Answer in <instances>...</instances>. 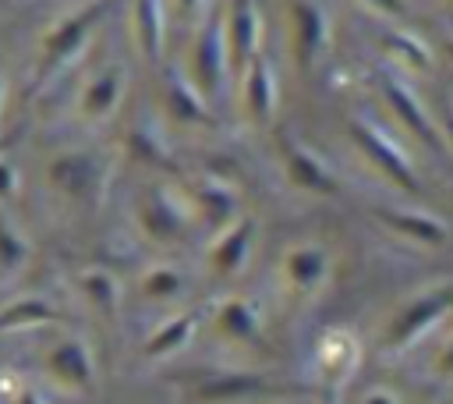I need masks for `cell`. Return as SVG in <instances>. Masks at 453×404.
<instances>
[{
  "mask_svg": "<svg viewBox=\"0 0 453 404\" xmlns=\"http://www.w3.org/2000/svg\"><path fill=\"white\" fill-rule=\"evenodd\" d=\"M110 181V159L92 149H64L46 163V184L74 206H96Z\"/></svg>",
  "mask_w": 453,
  "mask_h": 404,
  "instance_id": "obj_1",
  "label": "cell"
},
{
  "mask_svg": "<svg viewBox=\"0 0 453 404\" xmlns=\"http://www.w3.org/2000/svg\"><path fill=\"white\" fill-rule=\"evenodd\" d=\"M449 312H453V280L435 284V287H425L421 294H414L411 301H403V305L389 315V322H386L382 333H379L382 351L396 354V351L411 347L414 340H421V337H425L439 319H446Z\"/></svg>",
  "mask_w": 453,
  "mask_h": 404,
  "instance_id": "obj_2",
  "label": "cell"
},
{
  "mask_svg": "<svg viewBox=\"0 0 453 404\" xmlns=\"http://www.w3.org/2000/svg\"><path fill=\"white\" fill-rule=\"evenodd\" d=\"M103 4H85L71 14H64L39 43V60H35V82H53L71 60L81 57V50L88 46L96 25L103 21Z\"/></svg>",
  "mask_w": 453,
  "mask_h": 404,
  "instance_id": "obj_3",
  "label": "cell"
},
{
  "mask_svg": "<svg viewBox=\"0 0 453 404\" xmlns=\"http://www.w3.org/2000/svg\"><path fill=\"white\" fill-rule=\"evenodd\" d=\"M191 220H195L191 206H188L184 191H177V188L156 184V188H145L134 198V227H138L142 237H149L159 248L180 245Z\"/></svg>",
  "mask_w": 453,
  "mask_h": 404,
  "instance_id": "obj_4",
  "label": "cell"
},
{
  "mask_svg": "<svg viewBox=\"0 0 453 404\" xmlns=\"http://www.w3.org/2000/svg\"><path fill=\"white\" fill-rule=\"evenodd\" d=\"M42 376L50 386H57L60 393L71 397H85L96 390L99 369H96V354L92 344L81 333H64L57 337L46 351H42Z\"/></svg>",
  "mask_w": 453,
  "mask_h": 404,
  "instance_id": "obj_5",
  "label": "cell"
},
{
  "mask_svg": "<svg viewBox=\"0 0 453 404\" xmlns=\"http://www.w3.org/2000/svg\"><path fill=\"white\" fill-rule=\"evenodd\" d=\"M329 269H333V259L322 245L297 241V245H287L283 255L276 259V287L294 301H311L329 284Z\"/></svg>",
  "mask_w": 453,
  "mask_h": 404,
  "instance_id": "obj_6",
  "label": "cell"
},
{
  "mask_svg": "<svg viewBox=\"0 0 453 404\" xmlns=\"http://www.w3.org/2000/svg\"><path fill=\"white\" fill-rule=\"evenodd\" d=\"M350 138H354V145L361 149V156H365L375 170H382V177H389L393 184H400V188H407V191H418V188H421L411 156L400 149V142H396L382 124H375L372 117H350Z\"/></svg>",
  "mask_w": 453,
  "mask_h": 404,
  "instance_id": "obj_7",
  "label": "cell"
},
{
  "mask_svg": "<svg viewBox=\"0 0 453 404\" xmlns=\"http://www.w3.org/2000/svg\"><path fill=\"white\" fill-rule=\"evenodd\" d=\"M255 241H258V223L251 216H237L234 223L212 230L209 248H205V269L212 280H234L248 269L251 255H255Z\"/></svg>",
  "mask_w": 453,
  "mask_h": 404,
  "instance_id": "obj_8",
  "label": "cell"
},
{
  "mask_svg": "<svg viewBox=\"0 0 453 404\" xmlns=\"http://www.w3.org/2000/svg\"><path fill=\"white\" fill-rule=\"evenodd\" d=\"M379 85H382V99L389 103V110L396 113V120H400L425 149H432V152L446 149V145H442V135H439V124L432 120V113L425 110L421 96L411 89V82H407L403 74L382 71V74H379Z\"/></svg>",
  "mask_w": 453,
  "mask_h": 404,
  "instance_id": "obj_9",
  "label": "cell"
},
{
  "mask_svg": "<svg viewBox=\"0 0 453 404\" xmlns=\"http://www.w3.org/2000/svg\"><path fill=\"white\" fill-rule=\"evenodd\" d=\"M124 92H127V67L120 60H110L96 74H88V82L78 89L74 117L81 124H103L120 110Z\"/></svg>",
  "mask_w": 453,
  "mask_h": 404,
  "instance_id": "obj_10",
  "label": "cell"
},
{
  "mask_svg": "<svg viewBox=\"0 0 453 404\" xmlns=\"http://www.w3.org/2000/svg\"><path fill=\"white\" fill-rule=\"evenodd\" d=\"M226 74H230V57H226L223 28L219 21L202 18L198 35H195V53H191V82L198 85L205 99H212L226 85Z\"/></svg>",
  "mask_w": 453,
  "mask_h": 404,
  "instance_id": "obj_11",
  "label": "cell"
},
{
  "mask_svg": "<svg viewBox=\"0 0 453 404\" xmlns=\"http://www.w3.org/2000/svg\"><path fill=\"white\" fill-rule=\"evenodd\" d=\"M311 361H315V372H319L322 383L343 386L357 372V361H361V340H357V333L347 330V326H329L326 333H319Z\"/></svg>",
  "mask_w": 453,
  "mask_h": 404,
  "instance_id": "obj_12",
  "label": "cell"
},
{
  "mask_svg": "<svg viewBox=\"0 0 453 404\" xmlns=\"http://www.w3.org/2000/svg\"><path fill=\"white\" fill-rule=\"evenodd\" d=\"M329 46V14L319 0H294L290 4V50L301 71H311Z\"/></svg>",
  "mask_w": 453,
  "mask_h": 404,
  "instance_id": "obj_13",
  "label": "cell"
},
{
  "mask_svg": "<svg viewBox=\"0 0 453 404\" xmlns=\"http://www.w3.org/2000/svg\"><path fill=\"white\" fill-rule=\"evenodd\" d=\"M188 206H191V216L195 220H205L209 230H219L226 223H234L241 216V195L234 191V184H226L223 177H212V174H202L195 177L188 188H180Z\"/></svg>",
  "mask_w": 453,
  "mask_h": 404,
  "instance_id": "obj_14",
  "label": "cell"
},
{
  "mask_svg": "<svg viewBox=\"0 0 453 404\" xmlns=\"http://www.w3.org/2000/svg\"><path fill=\"white\" fill-rule=\"evenodd\" d=\"M223 28V43H226V57H230V71H241L262 43V14H258V0H230L226 14L219 21Z\"/></svg>",
  "mask_w": 453,
  "mask_h": 404,
  "instance_id": "obj_15",
  "label": "cell"
},
{
  "mask_svg": "<svg viewBox=\"0 0 453 404\" xmlns=\"http://www.w3.org/2000/svg\"><path fill=\"white\" fill-rule=\"evenodd\" d=\"M212 326H216V333L223 340L241 344V347H255L265 337L262 312H258V305L248 294H226V298H219L216 301V312H212Z\"/></svg>",
  "mask_w": 453,
  "mask_h": 404,
  "instance_id": "obj_16",
  "label": "cell"
},
{
  "mask_svg": "<svg viewBox=\"0 0 453 404\" xmlns=\"http://www.w3.org/2000/svg\"><path fill=\"white\" fill-rule=\"evenodd\" d=\"M237 78H241V106H244L248 120L269 124L276 113V71H273V64L262 53H255L237 71Z\"/></svg>",
  "mask_w": 453,
  "mask_h": 404,
  "instance_id": "obj_17",
  "label": "cell"
},
{
  "mask_svg": "<svg viewBox=\"0 0 453 404\" xmlns=\"http://www.w3.org/2000/svg\"><path fill=\"white\" fill-rule=\"evenodd\" d=\"M280 156H283V170L290 177L294 188L308 191V195H336L340 184L333 177V170L319 159V152H311L304 142H294V138H283L280 142Z\"/></svg>",
  "mask_w": 453,
  "mask_h": 404,
  "instance_id": "obj_18",
  "label": "cell"
},
{
  "mask_svg": "<svg viewBox=\"0 0 453 404\" xmlns=\"http://www.w3.org/2000/svg\"><path fill=\"white\" fill-rule=\"evenodd\" d=\"M375 220H379L389 234H396V237H403V241H411V245H421V248H439V245L449 241V227H446L439 216L425 213V209L386 206V209H375Z\"/></svg>",
  "mask_w": 453,
  "mask_h": 404,
  "instance_id": "obj_19",
  "label": "cell"
},
{
  "mask_svg": "<svg viewBox=\"0 0 453 404\" xmlns=\"http://www.w3.org/2000/svg\"><path fill=\"white\" fill-rule=\"evenodd\" d=\"M195 330H198V312L180 308V312L166 315L163 322H156V326L149 330V337L142 340V354H145L149 361H166V358L180 354V351L191 344Z\"/></svg>",
  "mask_w": 453,
  "mask_h": 404,
  "instance_id": "obj_20",
  "label": "cell"
},
{
  "mask_svg": "<svg viewBox=\"0 0 453 404\" xmlns=\"http://www.w3.org/2000/svg\"><path fill=\"white\" fill-rule=\"evenodd\" d=\"M127 14H131V39H134L138 57L156 64L163 57V43H166V7H163V0H131Z\"/></svg>",
  "mask_w": 453,
  "mask_h": 404,
  "instance_id": "obj_21",
  "label": "cell"
},
{
  "mask_svg": "<svg viewBox=\"0 0 453 404\" xmlns=\"http://www.w3.org/2000/svg\"><path fill=\"white\" fill-rule=\"evenodd\" d=\"M163 103L170 110L173 120H184V124H195V128H205L212 120V110H209V99L198 92V85L191 78H184L177 67L166 71L163 78Z\"/></svg>",
  "mask_w": 453,
  "mask_h": 404,
  "instance_id": "obj_22",
  "label": "cell"
},
{
  "mask_svg": "<svg viewBox=\"0 0 453 404\" xmlns=\"http://www.w3.org/2000/svg\"><path fill=\"white\" fill-rule=\"evenodd\" d=\"M265 390H269V383L255 372H223L216 379H202L191 390V400H198V404H237V400H251Z\"/></svg>",
  "mask_w": 453,
  "mask_h": 404,
  "instance_id": "obj_23",
  "label": "cell"
},
{
  "mask_svg": "<svg viewBox=\"0 0 453 404\" xmlns=\"http://www.w3.org/2000/svg\"><path fill=\"white\" fill-rule=\"evenodd\" d=\"M138 298L149 301V305H177L188 291V276L180 266L173 262H149L142 273H138V284H134Z\"/></svg>",
  "mask_w": 453,
  "mask_h": 404,
  "instance_id": "obj_24",
  "label": "cell"
},
{
  "mask_svg": "<svg viewBox=\"0 0 453 404\" xmlns=\"http://www.w3.org/2000/svg\"><path fill=\"white\" fill-rule=\"evenodd\" d=\"M74 287H78L81 301H85L92 312H99V315H106V319H113V315L120 312L124 291H120L117 276H113L106 266H88V269H81V273L74 276Z\"/></svg>",
  "mask_w": 453,
  "mask_h": 404,
  "instance_id": "obj_25",
  "label": "cell"
},
{
  "mask_svg": "<svg viewBox=\"0 0 453 404\" xmlns=\"http://www.w3.org/2000/svg\"><path fill=\"white\" fill-rule=\"evenodd\" d=\"M382 46H386L389 60H393L396 67L411 71V74H428L432 64H435L432 46H428L421 35L407 32V28H386V32H382Z\"/></svg>",
  "mask_w": 453,
  "mask_h": 404,
  "instance_id": "obj_26",
  "label": "cell"
},
{
  "mask_svg": "<svg viewBox=\"0 0 453 404\" xmlns=\"http://www.w3.org/2000/svg\"><path fill=\"white\" fill-rule=\"evenodd\" d=\"M53 315H57V308L46 298H39V294H18V298H11L0 308V333H7V330H35V326L50 322Z\"/></svg>",
  "mask_w": 453,
  "mask_h": 404,
  "instance_id": "obj_27",
  "label": "cell"
},
{
  "mask_svg": "<svg viewBox=\"0 0 453 404\" xmlns=\"http://www.w3.org/2000/svg\"><path fill=\"white\" fill-rule=\"evenodd\" d=\"M25 259H28V241L21 237L18 227L0 220V276H11L14 269H21Z\"/></svg>",
  "mask_w": 453,
  "mask_h": 404,
  "instance_id": "obj_28",
  "label": "cell"
},
{
  "mask_svg": "<svg viewBox=\"0 0 453 404\" xmlns=\"http://www.w3.org/2000/svg\"><path fill=\"white\" fill-rule=\"evenodd\" d=\"M18 195V167L0 152V202Z\"/></svg>",
  "mask_w": 453,
  "mask_h": 404,
  "instance_id": "obj_29",
  "label": "cell"
},
{
  "mask_svg": "<svg viewBox=\"0 0 453 404\" xmlns=\"http://www.w3.org/2000/svg\"><path fill=\"white\" fill-rule=\"evenodd\" d=\"M357 4L379 18H403L407 14V0H357Z\"/></svg>",
  "mask_w": 453,
  "mask_h": 404,
  "instance_id": "obj_30",
  "label": "cell"
},
{
  "mask_svg": "<svg viewBox=\"0 0 453 404\" xmlns=\"http://www.w3.org/2000/svg\"><path fill=\"white\" fill-rule=\"evenodd\" d=\"M432 372L439 376V379H446V383H453V337L439 347V354H435V361H432Z\"/></svg>",
  "mask_w": 453,
  "mask_h": 404,
  "instance_id": "obj_31",
  "label": "cell"
},
{
  "mask_svg": "<svg viewBox=\"0 0 453 404\" xmlns=\"http://www.w3.org/2000/svg\"><path fill=\"white\" fill-rule=\"evenodd\" d=\"M439 135H442V145L446 149H453V96H446L442 99V106H439Z\"/></svg>",
  "mask_w": 453,
  "mask_h": 404,
  "instance_id": "obj_32",
  "label": "cell"
},
{
  "mask_svg": "<svg viewBox=\"0 0 453 404\" xmlns=\"http://www.w3.org/2000/svg\"><path fill=\"white\" fill-rule=\"evenodd\" d=\"M357 404H400V397H396L389 386H368V390L357 397Z\"/></svg>",
  "mask_w": 453,
  "mask_h": 404,
  "instance_id": "obj_33",
  "label": "cell"
},
{
  "mask_svg": "<svg viewBox=\"0 0 453 404\" xmlns=\"http://www.w3.org/2000/svg\"><path fill=\"white\" fill-rule=\"evenodd\" d=\"M205 4H209V0H173V7H177L188 21H202V18H205Z\"/></svg>",
  "mask_w": 453,
  "mask_h": 404,
  "instance_id": "obj_34",
  "label": "cell"
},
{
  "mask_svg": "<svg viewBox=\"0 0 453 404\" xmlns=\"http://www.w3.org/2000/svg\"><path fill=\"white\" fill-rule=\"evenodd\" d=\"M11 404H46V397H42L35 386H21V390L11 397Z\"/></svg>",
  "mask_w": 453,
  "mask_h": 404,
  "instance_id": "obj_35",
  "label": "cell"
},
{
  "mask_svg": "<svg viewBox=\"0 0 453 404\" xmlns=\"http://www.w3.org/2000/svg\"><path fill=\"white\" fill-rule=\"evenodd\" d=\"M439 50H442V57L453 64V32H442V43H439Z\"/></svg>",
  "mask_w": 453,
  "mask_h": 404,
  "instance_id": "obj_36",
  "label": "cell"
},
{
  "mask_svg": "<svg viewBox=\"0 0 453 404\" xmlns=\"http://www.w3.org/2000/svg\"><path fill=\"white\" fill-rule=\"evenodd\" d=\"M0 110H4V78H0Z\"/></svg>",
  "mask_w": 453,
  "mask_h": 404,
  "instance_id": "obj_37",
  "label": "cell"
},
{
  "mask_svg": "<svg viewBox=\"0 0 453 404\" xmlns=\"http://www.w3.org/2000/svg\"><path fill=\"white\" fill-rule=\"evenodd\" d=\"M322 404H340V400H322Z\"/></svg>",
  "mask_w": 453,
  "mask_h": 404,
  "instance_id": "obj_38",
  "label": "cell"
}]
</instances>
